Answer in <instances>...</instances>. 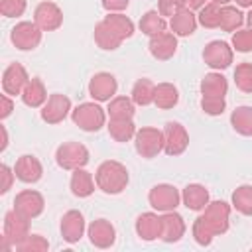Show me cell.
<instances>
[{"instance_id": "1", "label": "cell", "mask_w": 252, "mask_h": 252, "mask_svg": "<svg viewBox=\"0 0 252 252\" xmlns=\"http://www.w3.org/2000/svg\"><path fill=\"white\" fill-rule=\"evenodd\" d=\"M94 179H96V185L100 191H104L108 195H118L128 185V171L120 161L108 159L98 165Z\"/></svg>"}, {"instance_id": "2", "label": "cell", "mask_w": 252, "mask_h": 252, "mask_svg": "<svg viewBox=\"0 0 252 252\" xmlns=\"http://www.w3.org/2000/svg\"><path fill=\"white\" fill-rule=\"evenodd\" d=\"M71 118H73V122L81 130H85V132H96V130H100L104 126L106 114H104V110L98 104H94V102H83V104H79L71 112Z\"/></svg>"}, {"instance_id": "3", "label": "cell", "mask_w": 252, "mask_h": 252, "mask_svg": "<svg viewBox=\"0 0 252 252\" xmlns=\"http://www.w3.org/2000/svg\"><path fill=\"white\" fill-rule=\"evenodd\" d=\"M55 161L63 169H79L89 163V150L79 142H65L55 152Z\"/></svg>"}, {"instance_id": "4", "label": "cell", "mask_w": 252, "mask_h": 252, "mask_svg": "<svg viewBox=\"0 0 252 252\" xmlns=\"http://www.w3.org/2000/svg\"><path fill=\"white\" fill-rule=\"evenodd\" d=\"M41 28L35 24V22H20L12 28V33H10V39L12 43L22 49V51H30V49H35L41 41Z\"/></svg>"}, {"instance_id": "5", "label": "cell", "mask_w": 252, "mask_h": 252, "mask_svg": "<svg viewBox=\"0 0 252 252\" xmlns=\"http://www.w3.org/2000/svg\"><path fill=\"white\" fill-rule=\"evenodd\" d=\"M163 132L158 128H140L134 136L136 152L142 158H156L163 150Z\"/></svg>"}, {"instance_id": "6", "label": "cell", "mask_w": 252, "mask_h": 252, "mask_svg": "<svg viewBox=\"0 0 252 252\" xmlns=\"http://www.w3.org/2000/svg\"><path fill=\"white\" fill-rule=\"evenodd\" d=\"M30 236V219L20 215L16 209L8 211L4 217V238L14 246L22 244Z\"/></svg>"}, {"instance_id": "7", "label": "cell", "mask_w": 252, "mask_h": 252, "mask_svg": "<svg viewBox=\"0 0 252 252\" xmlns=\"http://www.w3.org/2000/svg\"><path fill=\"white\" fill-rule=\"evenodd\" d=\"M148 201L154 209H158L161 213H167V211H175V207L181 201V195L173 185L161 183V185H156V187L150 189Z\"/></svg>"}, {"instance_id": "8", "label": "cell", "mask_w": 252, "mask_h": 252, "mask_svg": "<svg viewBox=\"0 0 252 252\" xmlns=\"http://www.w3.org/2000/svg\"><path fill=\"white\" fill-rule=\"evenodd\" d=\"M163 152L167 156H179L189 146V134L179 122H167L163 128Z\"/></svg>"}, {"instance_id": "9", "label": "cell", "mask_w": 252, "mask_h": 252, "mask_svg": "<svg viewBox=\"0 0 252 252\" xmlns=\"http://www.w3.org/2000/svg\"><path fill=\"white\" fill-rule=\"evenodd\" d=\"M33 22L43 32H53L63 24V12L55 2H39L33 12Z\"/></svg>"}, {"instance_id": "10", "label": "cell", "mask_w": 252, "mask_h": 252, "mask_svg": "<svg viewBox=\"0 0 252 252\" xmlns=\"http://www.w3.org/2000/svg\"><path fill=\"white\" fill-rule=\"evenodd\" d=\"M203 59L213 69H226L232 63V49L226 41H211L203 49Z\"/></svg>"}, {"instance_id": "11", "label": "cell", "mask_w": 252, "mask_h": 252, "mask_svg": "<svg viewBox=\"0 0 252 252\" xmlns=\"http://www.w3.org/2000/svg\"><path fill=\"white\" fill-rule=\"evenodd\" d=\"M69 110H71V100H69L65 94L55 93V94H51V96L47 98V102L43 104V108H41V118H43V122H47V124H59V122L65 120V116L69 114Z\"/></svg>"}, {"instance_id": "12", "label": "cell", "mask_w": 252, "mask_h": 252, "mask_svg": "<svg viewBox=\"0 0 252 252\" xmlns=\"http://www.w3.org/2000/svg\"><path fill=\"white\" fill-rule=\"evenodd\" d=\"M228 217H230V207L224 201H213L205 207L203 219L209 222L215 234H222L228 230Z\"/></svg>"}, {"instance_id": "13", "label": "cell", "mask_w": 252, "mask_h": 252, "mask_svg": "<svg viewBox=\"0 0 252 252\" xmlns=\"http://www.w3.org/2000/svg\"><path fill=\"white\" fill-rule=\"evenodd\" d=\"M43 207H45V203H43V197L37 193V191H22V193H18L16 195V199H14V209L20 213V215H24L26 219H35V217H39L41 213H43Z\"/></svg>"}, {"instance_id": "14", "label": "cell", "mask_w": 252, "mask_h": 252, "mask_svg": "<svg viewBox=\"0 0 252 252\" xmlns=\"http://www.w3.org/2000/svg\"><path fill=\"white\" fill-rule=\"evenodd\" d=\"M30 77L26 73V69L20 63H12L4 69L2 75V89L6 94H22V91L26 89Z\"/></svg>"}, {"instance_id": "15", "label": "cell", "mask_w": 252, "mask_h": 252, "mask_svg": "<svg viewBox=\"0 0 252 252\" xmlns=\"http://www.w3.org/2000/svg\"><path fill=\"white\" fill-rule=\"evenodd\" d=\"M116 89H118V83L110 73H96L89 83V94L98 102L110 100Z\"/></svg>"}, {"instance_id": "16", "label": "cell", "mask_w": 252, "mask_h": 252, "mask_svg": "<svg viewBox=\"0 0 252 252\" xmlns=\"http://www.w3.org/2000/svg\"><path fill=\"white\" fill-rule=\"evenodd\" d=\"M150 53L158 59V61H167L173 57L175 49H177V39H175V33H169V32H161L158 35H152L150 37Z\"/></svg>"}, {"instance_id": "17", "label": "cell", "mask_w": 252, "mask_h": 252, "mask_svg": "<svg viewBox=\"0 0 252 252\" xmlns=\"http://www.w3.org/2000/svg\"><path fill=\"white\" fill-rule=\"evenodd\" d=\"M85 232V219L79 211H67L61 219V236L65 242L75 244Z\"/></svg>"}, {"instance_id": "18", "label": "cell", "mask_w": 252, "mask_h": 252, "mask_svg": "<svg viewBox=\"0 0 252 252\" xmlns=\"http://www.w3.org/2000/svg\"><path fill=\"white\" fill-rule=\"evenodd\" d=\"M89 238H91V244H94L96 248H110L116 240V230L108 220L96 219L89 226Z\"/></svg>"}, {"instance_id": "19", "label": "cell", "mask_w": 252, "mask_h": 252, "mask_svg": "<svg viewBox=\"0 0 252 252\" xmlns=\"http://www.w3.org/2000/svg\"><path fill=\"white\" fill-rule=\"evenodd\" d=\"M185 234V222L183 217L175 211H167L161 215V240L163 242H177Z\"/></svg>"}, {"instance_id": "20", "label": "cell", "mask_w": 252, "mask_h": 252, "mask_svg": "<svg viewBox=\"0 0 252 252\" xmlns=\"http://www.w3.org/2000/svg\"><path fill=\"white\" fill-rule=\"evenodd\" d=\"M14 173L24 183H35V181H39L43 169H41V163H39L37 158L26 154V156L18 158V161L14 165Z\"/></svg>"}, {"instance_id": "21", "label": "cell", "mask_w": 252, "mask_h": 252, "mask_svg": "<svg viewBox=\"0 0 252 252\" xmlns=\"http://www.w3.org/2000/svg\"><path fill=\"white\" fill-rule=\"evenodd\" d=\"M136 232L142 240H156L161 236V217L156 213H142L136 220Z\"/></svg>"}, {"instance_id": "22", "label": "cell", "mask_w": 252, "mask_h": 252, "mask_svg": "<svg viewBox=\"0 0 252 252\" xmlns=\"http://www.w3.org/2000/svg\"><path fill=\"white\" fill-rule=\"evenodd\" d=\"M169 26H171V32H173L175 35H181V37L191 35V33L195 32V28H197V16L193 14V10L181 8L177 14L171 16Z\"/></svg>"}, {"instance_id": "23", "label": "cell", "mask_w": 252, "mask_h": 252, "mask_svg": "<svg viewBox=\"0 0 252 252\" xmlns=\"http://www.w3.org/2000/svg\"><path fill=\"white\" fill-rule=\"evenodd\" d=\"M94 41L100 49H106V51H112V49H118L120 43H122V37L118 35V32L108 26L104 20L98 22L94 26Z\"/></svg>"}, {"instance_id": "24", "label": "cell", "mask_w": 252, "mask_h": 252, "mask_svg": "<svg viewBox=\"0 0 252 252\" xmlns=\"http://www.w3.org/2000/svg\"><path fill=\"white\" fill-rule=\"evenodd\" d=\"M183 203L187 209L191 211H203L207 205H209V191L199 185V183H191L183 189V195H181Z\"/></svg>"}, {"instance_id": "25", "label": "cell", "mask_w": 252, "mask_h": 252, "mask_svg": "<svg viewBox=\"0 0 252 252\" xmlns=\"http://www.w3.org/2000/svg\"><path fill=\"white\" fill-rule=\"evenodd\" d=\"M22 100H24L26 106H32V108H37L47 100V93H45V87H43L41 79L32 77L28 81L26 89L22 91Z\"/></svg>"}, {"instance_id": "26", "label": "cell", "mask_w": 252, "mask_h": 252, "mask_svg": "<svg viewBox=\"0 0 252 252\" xmlns=\"http://www.w3.org/2000/svg\"><path fill=\"white\" fill-rule=\"evenodd\" d=\"M71 191L75 197H89L94 191V181L93 175L89 171H85L83 167L73 169V177H71Z\"/></svg>"}, {"instance_id": "27", "label": "cell", "mask_w": 252, "mask_h": 252, "mask_svg": "<svg viewBox=\"0 0 252 252\" xmlns=\"http://www.w3.org/2000/svg\"><path fill=\"white\" fill-rule=\"evenodd\" d=\"M228 91V83L220 73H209L201 81L203 96H224Z\"/></svg>"}, {"instance_id": "28", "label": "cell", "mask_w": 252, "mask_h": 252, "mask_svg": "<svg viewBox=\"0 0 252 252\" xmlns=\"http://www.w3.org/2000/svg\"><path fill=\"white\" fill-rule=\"evenodd\" d=\"M179 100V91L177 87H173L171 83H159L156 85V96H154V102L158 108L161 110H167V108H173Z\"/></svg>"}, {"instance_id": "29", "label": "cell", "mask_w": 252, "mask_h": 252, "mask_svg": "<svg viewBox=\"0 0 252 252\" xmlns=\"http://www.w3.org/2000/svg\"><path fill=\"white\" fill-rule=\"evenodd\" d=\"M156 96V85L150 79H138L132 87V100L138 106H148L154 102Z\"/></svg>"}, {"instance_id": "30", "label": "cell", "mask_w": 252, "mask_h": 252, "mask_svg": "<svg viewBox=\"0 0 252 252\" xmlns=\"http://www.w3.org/2000/svg\"><path fill=\"white\" fill-rule=\"evenodd\" d=\"M232 128L242 136H252V106H238L230 114Z\"/></svg>"}, {"instance_id": "31", "label": "cell", "mask_w": 252, "mask_h": 252, "mask_svg": "<svg viewBox=\"0 0 252 252\" xmlns=\"http://www.w3.org/2000/svg\"><path fill=\"white\" fill-rule=\"evenodd\" d=\"M136 126L132 120H116V118H110L108 122V134L116 140V142H128L136 136Z\"/></svg>"}, {"instance_id": "32", "label": "cell", "mask_w": 252, "mask_h": 252, "mask_svg": "<svg viewBox=\"0 0 252 252\" xmlns=\"http://www.w3.org/2000/svg\"><path fill=\"white\" fill-rule=\"evenodd\" d=\"M108 114H110V118H116V120H132V116H134V100L126 98V96L112 98L110 104H108Z\"/></svg>"}, {"instance_id": "33", "label": "cell", "mask_w": 252, "mask_h": 252, "mask_svg": "<svg viewBox=\"0 0 252 252\" xmlns=\"http://www.w3.org/2000/svg\"><path fill=\"white\" fill-rule=\"evenodd\" d=\"M140 30L146 33V35H158V33H161V32H165V20L161 18V14L159 12H156V10H150V12H146L144 16H142V20H140Z\"/></svg>"}, {"instance_id": "34", "label": "cell", "mask_w": 252, "mask_h": 252, "mask_svg": "<svg viewBox=\"0 0 252 252\" xmlns=\"http://www.w3.org/2000/svg\"><path fill=\"white\" fill-rule=\"evenodd\" d=\"M232 205L238 213L250 217L252 215V185H240L232 193Z\"/></svg>"}, {"instance_id": "35", "label": "cell", "mask_w": 252, "mask_h": 252, "mask_svg": "<svg viewBox=\"0 0 252 252\" xmlns=\"http://www.w3.org/2000/svg\"><path fill=\"white\" fill-rule=\"evenodd\" d=\"M244 22L240 10H236L234 6H224L220 8V22H219V28L224 30V32H234L236 28H240Z\"/></svg>"}, {"instance_id": "36", "label": "cell", "mask_w": 252, "mask_h": 252, "mask_svg": "<svg viewBox=\"0 0 252 252\" xmlns=\"http://www.w3.org/2000/svg\"><path fill=\"white\" fill-rule=\"evenodd\" d=\"M104 22H106L108 26H112V28L118 32V35H120L122 39L132 37V33H134V24H132V20L126 18V16H122V14H108V16H104Z\"/></svg>"}, {"instance_id": "37", "label": "cell", "mask_w": 252, "mask_h": 252, "mask_svg": "<svg viewBox=\"0 0 252 252\" xmlns=\"http://www.w3.org/2000/svg\"><path fill=\"white\" fill-rule=\"evenodd\" d=\"M213 236H217V234L213 232V228L209 226V222L203 219V215L197 217L195 222H193V238L197 240V244L209 246V244L213 242Z\"/></svg>"}, {"instance_id": "38", "label": "cell", "mask_w": 252, "mask_h": 252, "mask_svg": "<svg viewBox=\"0 0 252 252\" xmlns=\"http://www.w3.org/2000/svg\"><path fill=\"white\" fill-rule=\"evenodd\" d=\"M219 22H220V8L219 4L211 2V4H205L199 12V24L203 28H219Z\"/></svg>"}, {"instance_id": "39", "label": "cell", "mask_w": 252, "mask_h": 252, "mask_svg": "<svg viewBox=\"0 0 252 252\" xmlns=\"http://www.w3.org/2000/svg\"><path fill=\"white\" fill-rule=\"evenodd\" d=\"M234 83L242 93H252V63H240L234 69Z\"/></svg>"}, {"instance_id": "40", "label": "cell", "mask_w": 252, "mask_h": 252, "mask_svg": "<svg viewBox=\"0 0 252 252\" xmlns=\"http://www.w3.org/2000/svg\"><path fill=\"white\" fill-rule=\"evenodd\" d=\"M20 252H45L49 248V242L41 234H30L22 244L16 246Z\"/></svg>"}, {"instance_id": "41", "label": "cell", "mask_w": 252, "mask_h": 252, "mask_svg": "<svg viewBox=\"0 0 252 252\" xmlns=\"http://www.w3.org/2000/svg\"><path fill=\"white\" fill-rule=\"evenodd\" d=\"M224 106H226L224 96H203V98H201V108H203L207 114H211V116L222 114V112H224Z\"/></svg>"}, {"instance_id": "42", "label": "cell", "mask_w": 252, "mask_h": 252, "mask_svg": "<svg viewBox=\"0 0 252 252\" xmlns=\"http://www.w3.org/2000/svg\"><path fill=\"white\" fill-rule=\"evenodd\" d=\"M26 10V0H2L0 2V12L6 18H18Z\"/></svg>"}, {"instance_id": "43", "label": "cell", "mask_w": 252, "mask_h": 252, "mask_svg": "<svg viewBox=\"0 0 252 252\" xmlns=\"http://www.w3.org/2000/svg\"><path fill=\"white\" fill-rule=\"evenodd\" d=\"M232 45L240 53L252 51V30H240V32H236L232 35Z\"/></svg>"}, {"instance_id": "44", "label": "cell", "mask_w": 252, "mask_h": 252, "mask_svg": "<svg viewBox=\"0 0 252 252\" xmlns=\"http://www.w3.org/2000/svg\"><path fill=\"white\" fill-rule=\"evenodd\" d=\"M158 8L161 16H173L183 8V4L181 0H158Z\"/></svg>"}, {"instance_id": "45", "label": "cell", "mask_w": 252, "mask_h": 252, "mask_svg": "<svg viewBox=\"0 0 252 252\" xmlns=\"http://www.w3.org/2000/svg\"><path fill=\"white\" fill-rule=\"evenodd\" d=\"M0 175H2L0 193H8L10 187H12V181H14V175H16V173H12V169H10L6 163H2V165H0Z\"/></svg>"}, {"instance_id": "46", "label": "cell", "mask_w": 252, "mask_h": 252, "mask_svg": "<svg viewBox=\"0 0 252 252\" xmlns=\"http://www.w3.org/2000/svg\"><path fill=\"white\" fill-rule=\"evenodd\" d=\"M0 104H2V108H0V118H8V116L12 114V110H14V102L8 98L6 93L0 96Z\"/></svg>"}, {"instance_id": "47", "label": "cell", "mask_w": 252, "mask_h": 252, "mask_svg": "<svg viewBox=\"0 0 252 252\" xmlns=\"http://www.w3.org/2000/svg\"><path fill=\"white\" fill-rule=\"evenodd\" d=\"M128 2L130 0H102V6L108 12H118V10H124L128 6Z\"/></svg>"}, {"instance_id": "48", "label": "cell", "mask_w": 252, "mask_h": 252, "mask_svg": "<svg viewBox=\"0 0 252 252\" xmlns=\"http://www.w3.org/2000/svg\"><path fill=\"white\" fill-rule=\"evenodd\" d=\"M183 8H189V10H201L205 6V0H181Z\"/></svg>"}, {"instance_id": "49", "label": "cell", "mask_w": 252, "mask_h": 252, "mask_svg": "<svg viewBox=\"0 0 252 252\" xmlns=\"http://www.w3.org/2000/svg\"><path fill=\"white\" fill-rule=\"evenodd\" d=\"M0 130H2V146H0V150H6V146H8V134H6V128L4 126Z\"/></svg>"}, {"instance_id": "50", "label": "cell", "mask_w": 252, "mask_h": 252, "mask_svg": "<svg viewBox=\"0 0 252 252\" xmlns=\"http://www.w3.org/2000/svg\"><path fill=\"white\" fill-rule=\"evenodd\" d=\"M236 4L242 6V8H250L252 6V0H236Z\"/></svg>"}, {"instance_id": "51", "label": "cell", "mask_w": 252, "mask_h": 252, "mask_svg": "<svg viewBox=\"0 0 252 252\" xmlns=\"http://www.w3.org/2000/svg\"><path fill=\"white\" fill-rule=\"evenodd\" d=\"M246 20H248V26H250V30H252V10H250V14H248Z\"/></svg>"}, {"instance_id": "52", "label": "cell", "mask_w": 252, "mask_h": 252, "mask_svg": "<svg viewBox=\"0 0 252 252\" xmlns=\"http://www.w3.org/2000/svg\"><path fill=\"white\" fill-rule=\"evenodd\" d=\"M211 2H215V4H226V2H230V0H211Z\"/></svg>"}]
</instances>
